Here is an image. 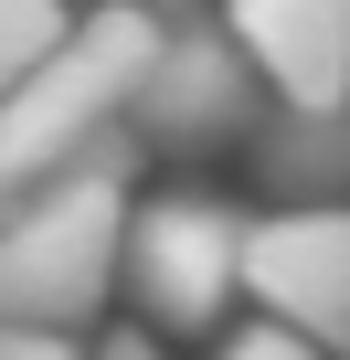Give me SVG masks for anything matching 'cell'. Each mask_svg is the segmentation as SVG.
I'll list each match as a JSON object with an SVG mask.
<instances>
[{"instance_id": "3957f363", "label": "cell", "mask_w": 350, "mask_h": 360, "mask_svg": "<svg viewBox=\"0 0 350 360\" xmlns=\"http://www.w3.org/2000/svg\"><path fill=\"white\" fill-rule=\"evenodd\" d=\"M244 212L213 202V191H159L127 212V297H138V328L149 339H202L234 318L244 297Z\"/></svg>"}, {"instance_id": "277c9868", "label": "cell", "mask_w": 350, "mask_h": 360, "mask_svg": "<svg viewBox=\"0 0 350 360\" xmlns=\"http://www.w3.org/2000/svg\"><path fill=\"white\" fill-rule=\"evenodd\" d=\"M255 64H244V43L213 22V11H170L159 22V53H149V75H138V96H127V138L138 148H234L244 127H255Z\"/></svg>"}, {"instance_id": "ba28073f", "label": "cell", "mask_w": 350, "mask_h": 360, "mask_svg": "<svg viewBox=\"0 0 350 360\" xmlns=\"http://www.w3.org/2000/svg\"><path fill=\"white\" fill-rule=\"evenodd\" d=\"M213 360H329V349H308V339H287V328H265V318H255V328H234Z\"/></svg>"}, {"instance_id": "52a82bcc", "label": "cell", "mask_w": 350, "mask_h": 360, "mask_svg": "<svg viewBox=\"0 0 350 360\" xmlns=\"http://www.w3.org/2000/svg\"><path fill=\"white\" fill-rule=\"evenodd\" d=\"M64 43H75L64 11H43V0H0V106H11L22 85H43V75L64 64Z\"/></svg>"}, {"instance_id": "5b68a950", "label": "cell", "mask_w": 350, "mask_h": 360, "mask_svg": "<svg viewBox=\"0 0 350 360\" xmlns=\"http://www.w3.org/2000/svg\"><path fill=\"white\" fill-rule=\"evenodd\" d=\"M244 297L265 307V328L350 360V212L297 202V212L255 223L244 233Z\"/></svg>"}, {"instance_id": "9c48e42d", "label": "cell", "mask_w": 350, "mask_h": 360, "mask_svg": "<svg viewBox=\"0 0 350 360\" xmlns=\"http://www.w3.org/2000/svg\"><path fill=\"white\" fill-rule=\"evenodd\" d=\"M0 360H85V339H64V328H0Z\"/></svg>"}, {"instance_id": "8992f818", "label": "cell", "mask_w": 350, "mask_h": 360, "mask_svg": "<svg viewBox=\"0 0 350 360\" xmlns=\"http://www.w3.org/2000/svg\"><path fill=\"white\" fill-rule=\"evenodd\" d=\"M223 32L244 43L255 85H276L297 127L350 117V0H244V11H223Z\"/></svg>"}, {"instance_id": "30bf717a", "label": "cell", "mask_w": 350, "mask_h": 360, "mask_svg": "<svg viewBox=\"0 0 350 360\" xmlns=\"http://www.w3.org/2000/svg\"><path fill=\"white\" fill-rule=\"evenodd\" d=\"M85 360H159V339H149V328H106Z\"/></svg>"}, {"instance_id": "6da1fadb", "label": "cell", "mask_w": 350, "mask_h": 360, "mask_svg": "<svg viewBox=\"0 0 350 360\" xmlns=\"http://www.w3.org/2000/svg\"><path fill=\"white\" fill-rule=\"evenodd\" d=\"M138 138L106 127L75 169H54L32 202L0 212V328H85L127 265V180H138Z\"/></svg>"}, {"instance_id": "7a4b0ae2", "label": "cell", "mask_w": 350, "mask_h": 360, "mask_svg": "<svg viewBox=\"0 0 350 360\" xmlns=\"http://www.w3.org/2000/svg\"><path fill=\"white\" fill-rule=\"evenodd\" d=\"M159 22H170V11H138V0L85 11L75 43H64V64L0 106V212L32 202L54 169H75L106 127H127V96H138L149 53H159Z\"/></svg>"}]
</instances>
